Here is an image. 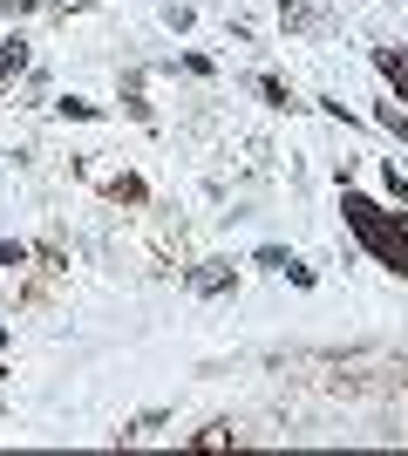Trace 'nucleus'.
<instances>
[{
    "instance_id": "20e7f679",
    "label": "nucleus",
    "mask_w": 408,
    "mask_h": 456,
    "mask_svg": "<svg viewBox=\"0 0 408 456\" xmlns=\"http://www.w3.org/2000/svg\"><path fill=\"white\" fill-rule=\"evenodd\" d=\"M191 286H197V293H218V286H225V266H204V273H191Z\"/></svg>"
},
{
    "instance_id": "39448f33",
    "label": "nucleus",
    "mask_w": 408,
    "mask_h": 456,
    "mask_svg": "<svg viewBox=\"0 0 408 456\" xmlns=\"http://www.w3.org/2000/svg\"><path fill=\"white\" fill-rule=\"evenodd\" d=\"M0 7H28V0H0Z\"/></svg>"
},
{
    "instance_id": "f03ea898",
    "label": "nucleus",
    "mask_w": 408,
    "mask_h": 456,
    "mask_svg": "<svg viewBox=\"0 0 408 456\" xmlns=\"http://www.w3.org/2000/svg\"><path fill=\"white\" fill-rule=\"evenodd\" d=\"M374 69H381V76H388L395 89L408 95V55H395V48H381V55H374Z\"/></svg>"
},
{
    "instance_id": "f257e3e1",
    "label": "nucleus",
    "mask_w": 408,
    "mask_h": 456,
    "mask_svg": "<svg viewBox=\"0 0 408 456\" xmlns=\"http://www.w3.org/2000/svg\"><path fill=\"white\" fill-rule=\"evenodd\" d=\"M340 211H348L354 239H361V246H368V252H374V259H381L388 273H402V280H408V232L395 225L388 211H381V205H368L361 191H340Z\"/></svg>"
},
{
    "instance_id": "7ed1b4c3",
    "label": "nucleus",
    "mask_w": 408,
    "mask_h": 456,
    "mask_svg": "<svg viewBox=\"0 0 408 456\" xmlns=\"http://www.w3.org/2000/svg\"><path fill=\"white\" fill-rule=\"evenodd\" d=\"M28 69V48L20 41H0V76H20Z\"/></svg>"
}]
</instances>
